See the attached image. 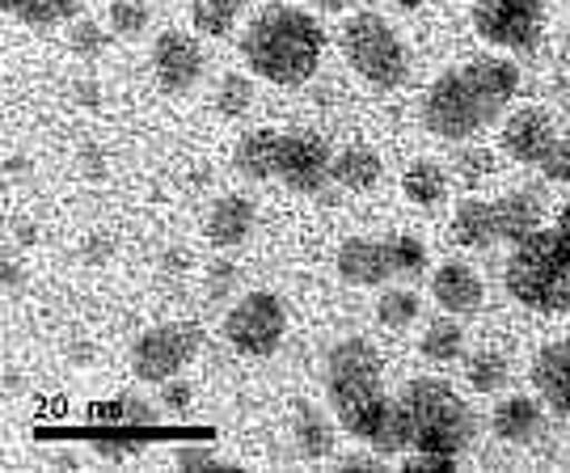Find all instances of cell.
<instances>
[{
	"mask_svg": "<svg viewBox=\"0 0 570 473\" xmlns=\"http://www.w3.org/2000/svg\"><path fill=\"white\" fill-rule=\"evenodd\" d=\"M326 393L338 427L364 440L376 456H402L414 449V427L402 397L385 393L381 351L364 334H346L326 351Z\"/></svg>",
	"mask_w": 570,
	"mask_h": 473,
	"instance_id": "cell-1",
	"label": "cell"
},
{
	"mask_svg": "<svg viewBox=\"0 0 570 473\" xmlns=\"http://www.w3.org/2000/svg\"><path fill=\"white\" fill-rule=\"evenodd\" d=\"M520 93V63L503 56H469L440 72L423 93V127L440 140H469L490 124Z\"/></svg>",
	"mask_w": 570,
	"mask_h": 473,
	"instance_id": "cell-2",
	"label": "cell"
},
{
	"mask_svg": "<svg viewBox=\"0 0 570 473\" xmlns=\"http://www.w3.org/2000/svg\"><path fill=\"white\" fill-rule=\"evenodd\" d=\"M322 56H326V30L301 4L275 0L242 30V60L249 63V72L279 89H301L313 81Z\"/></svg>",
	"mask_w": 570,
	"mask_h": 473,
	"instance_id": "cell-3",
	"label": "cell"
},
{
	"mask_svg": "<svg viewBox=\"0 0 570 473\" xmlns=\"http://www.w3.org/2000/svg\"><path fill=\"white\" fill-rule=\"evenodd\" d=\"M233 165L254 183H284L296 195H317L334 178L330 174L334 152L317 131H279V127L245 131L233 148Z\"/></svg>",
	"mask_w": 570,
	"mask_h": 473,
	"instance_id": "cell-4",
	"label": "cell"
},
{
	"mask_svg": "<svg viewBox=\"0 0 570 473\" xmlns=\"http://www.w3.org/2000/svg\"><path fill=\"white\" fill-rule=\"evenodd\" d=\"M511 300L532 313H570V237L562 228H537L515 242L503 267Z\"/></svg>",
	"mask_w": 570,
	"mask_h": 473,
	"instance_id": "cell-5",
	"label": "cell"
},
{
	"mask_svg": "<svg viewBox=\"0 0 570 473\" xmlns=\"http://www.w3.org/2000/svg\"><path fill=\"white\" fill-rule=\"evenodd\" d=\"M402 406L414 427V449H435V453H465L473 444V411L461 402V393L440 376H414L402 390Z\"/></svg>",
	"mask_w": 570,
	"mask_h": 473,
	"instance_id": "cell-6",
	"label": "cell"
},
{
	"mask_svg": "<svg viewBox=\"0 0 570 473\" xmlns=\"http://www.w3.org/2000/svg\"><path fill=\"white\" fill-rule=\"evenodd\" d=\"M343 56L372 89H402L410 81V51L381 13H355L343 26Z\"/></svg>",
	"mask_w": 570,
	"mask_h": 473,
	"instance_id": "cell-7",
	"label": "cell"
},
{
	"mask_svg": "<svg viewBox=\"0 0 570 473\" xmlns=\"http://www.w3.org/2000/svg\"><path fill=\"white\" fill-rule=\"evenodd\" d=\"M228 347L245 359H271L287 338V309L275 292H245L225 313Z\"/></svg>",
	"mask_w": 570,
	"mask_h": 473,
	"instance_id": "cell-8",
	"label": "cell"
},
{
	"mask_svg": "<svg viewBox=\"0 0 570 473\" xmlns=\"http://www.w3.org/2000/svg\"><path fill=\"white\" fill-rule=\"evenodd\" d=\"M199 351H204V329L195 322H161L131 343V372L144 385H165L169 376H183Z\"/></svg>",
	"mask_w": 570,
	"mask_h": 473,
	"instance_id": "cell-9",
	"label": "cell"
},
{
	"mask_svg": "<svg viewBox=\"0 0 570 473\" xmlns=\"http://www.w3.org/2000/svg\"><path fill=\"white\" fill-rule=\"evenodd\" d=\"M469 21L482 42L524 56L546 35V0H473Z\"/></svg>",
	"mask_w": 570,
	"mask_h": 473,
	"instance_id": "cell-10",
	"label": "cell"
},
{
	"mask_svg": "<svg viewBox=\"0 0 570 473\" xmlns=\"http://www.w3.org/2000/svg\"><path fill=\"white\" fill-rule=\"evenodd\" d=\"M153 77L161 93H186L204 77V47L190 39L186 30H161L153 42Z\"/></svg>",
	"mask_w": 570,
	"mask_h": 473,
	"instance_id": "cell-11",
	"label": "cell"
},
{
	"mask_svg": "<svg viewBox=\"0 0 570 473\" xmlns=\"http://www.w3.org/2000/svg\"><path fill=\"white\" fill-rule=\"evenodd\" d=\"M338 279L351 288H385L397 275V258H393V242H376V237H346L334 258Z\"/></svg>",
	"mask_w": 570,
	"mask_h": 473,
	"instance_id": "cell-12",
	"label": "cell"
},
{
	"mask_svg": "<svg viewBox=\"0 0 570 473\" xmlns=\"http://www.w3.org/2000/svg\"><path fill=\"white\" fill-rule=\"evenodd\" d=\"M499 140H503V152H508L511 161L541 165L562 136H558V127H553L550 110L524 106V110H515L508 124H503V136H499Z\"/></svg>",
	"mask_w": 570,
	"mask_h": 473,
	"instance_id": "cell-13",
	"label": "cell"
},
{
	"mask_svg": "<svg viewBox=\"0 0 570 473\" xmlns=\"http://www.w3.org/2000/svg\"><path fill=\"white\" fill-rule=\"evenodd\" d=\"M482 275L469 267V263H440L435 275H431V296H435V305L452 317H469V313L482 309Z\"/></svg>",
	"mask_w": 570,
	"mask_h": 473,
	"instance_id": "cell-14",
	"label": "cell"
},
{
	"mask_svg": "<svg viewBox=\"0 0 570 473\" xmlns=\"http://www.w3.org/2000/svg\"><path fill=\"white\" fill-rule=\"evenodd\" d=\"M532 390L553 414L570 418V334L558 338L532 359Z\"/></svg>",
	"mask_w": 570,
	"mask_h": 473,
	"instance_id": "cell-15",
	"label": "cell"
},
{
	"mask_svg": "<svg viewBox=\"0 0 570 473\" xmlns=\"http://www.w3.org/2000/svg\"><path fill=\"white\" fill-rule=\"evenodd\" d=\"M254 225H258V207L249 195H220L207 211L204 233L216 249H233L254 233Z\"/></svg>",
	"mask_w": 570,
	"mask_h": 473,
	"instance_id": "cell-16",
	"label": "cell"
},
{
	"mask_svg": "<svg viewBox=\"0 0 570 473\" xmlns=\"http://www.w3.org/2000/svg\"><path fill=\"white\" fill-rule=\"evenodd\" d=\"M541 195L537 190H508V195H499L494 199V233H499V242H524L529 233L541 228Z\"/></svg>",
	"mask_w": 570,
	"mask_h": 473,
	"instance_id": "cell-17",
	"label": "cell"
},
{
	"mask_svg": "<svg viewBox=\"0 0 570 473\" xmlns=\"http://www.w3.org/2000/svg\"><path fill=\"white\" fill-rule=\"evenodd\" d=\"M541 427H546V411H541V402H532L524 393L494 406V435L508 444H532Z\"/></svg>",
	"mask_w": 570,
	"mask_h": 473,
	"instance_id": "cell-18",
	"label": "cell"
},
{
	"mask_svg": "<svg viewBox=\"0 0 570 473\" xmlns=\"http://www.w3.org/2000/svg\"><path fill=\"white\" fill-rule=\"evenodd\" d=\"M449 237L456 242V246H465V249L494 246V242H499V233H494V204L478 199V195L461 199V204H456V211H452Z\"/></svg>",
	"mask_w": 570,
	"mask_h": 473,
	"instance_id": "cell-19",
	"label": "cell"
},
{
	"mask_svg": "<svg viewBox=\"0 0 570 473\" xmlns=\"http://www.w3.org/2000/svg\"><path fill=\"white\" fill-rule=\"evenodd\" d=\"M330 174H334V183L343 186V190H372V186L381 183L385 165H381V152H376V148L346 145V148H338V152H334Z\"/></svg>",
	"mask_w": 570,
	"mask_h": 473,
	"instance_id": "cell-20",
	"label": "cell"
},
{
	"mask_svg": "<svg viewBox=\"0 0 570 473\" xmlns=\"http://www.w3.org/2000/svg\"><path fill=\"white\" fill-rule=\"evenodd\" d=\"M85 9V0H4V13L21 26H63V21H77Z\"/></svg>",
	"mask_w": 570,
	"mask_h": 473,
	"instance_id": "cell-21",
	"label": "cell"
},
{
	"mask_svg": "<svg viewBox=\"0 0 570 473\" xmlns=\"http://www.w3.org/2000/svg\"><path fill=\"white\" fill-rule=\"evenodd\" d=\"M402 195H406L414 207H440L449 199V174H444V165L414 161L406 174H402Z\"/></svg>",
	"mask_w": 570,
	"mask_h": 473,
	"instance_id": "cell-22",
	"label": "cell"
},
{
	"mask_svg": "<svg viewBox=\"0 0 570 473\" xmlns=\"http://www.w3.org/2000/svg\"><path fill=\"white\" fill-rule=\"evenodd\" d=\"M292 432H296V453L305 456V461H322V456L334 453V435H330L326 414L317 411V406L301 402V406H296V423H292Z\"/></svg>",
	"mask_w": 570,
	"mask_h": 473,
	"instance_id": "cell-23",
	"label": "cell"
},
{
	"mask_svg": "<svg viewBox=\"0 0 570 473\" xmlns=\"http://www.w3.org/2000/svg\"><path fill=\"white\" fill-rule=\"evenodd\" d=\"M419 351H423V359H431V364H452V359L465 355V329H461V322H452V313L449 317H435L423 329Z\"/></svg>",
	"mask_w": 570,
	"mask_h": 473,
	"instance_id": "cell-24",
	"label": "cell"
},
{
	"mask_svg": "<svg viewBox=\"0 0 570 473\" xmlns=\"http://www.w3.org/2000/svg\"><path fill=\"white\" fill-rule=\"evenodd\" d=\"M245 4L249 0H195L190 4V21H195V30L207 35V39H225Z\"/></svg>",
	"mask_w": 570,
	"mask_h": 473,
	"instance_id": "cell-25",
	"label": "cell"
},
{
	"mask_svg": "<svg viewBox=\"0 0 570 473\" xmlns=\"http://www.w3.org/2000/svg\"><path fill=\"white\" fill-rule=\"evenodd\" d=\"M89 418L98 423H127V427H157L161 411L144 397H115L110 406H89Z\"/></svg>",
	"mask_w": 570,
	"mask_h": 473,
	"instance_id": "cell-26",
	"label": "cell"
},
{
	"mask_svg": "<svg viewBox=\"0 0 570 473\" xmlns=\"http://www.w3.org/2000/svg\"><path fill=\"white\" fill-rule=\"evenodd\" d=\"M419 309H423V300H419V292L410 288H385L381 292V300H376V322L389 329H406L419 322Z\"/></svg>",
	"mask_w": 570,
	"mask_h": 473,
	"instance_id": "cell-27",
	"label": "cell"
},
{
	"mask_svg": "<svg viewBox=\"0 0 570 473\" xmlns=\"http://www.w3.org/2000/svg\"><path fill=\"white\" fill-rule=\"evenodd\" d=\"M465 376L473 393H499L508 385V359L499 355V351H478V355H469L465 359Z\"/></svg>",
	"mask_w": 570,
	"mask_h": 473,
	"instance_id": "cell-28",
	"label": "cell"
},
{
	"mask_svg": "<svg viewBox=\"0 0 570 473\" xmlns=\"http://www.w3.org/2000/svg\"><path fill=\"white\" fill-rule=\"evenodd\" d=\"M254 106V81L242 77V72H228L225 81L216 85V115L220 119H242Z\"/></svg>",
	"mask_w": 570,
	"mask_h": 473,
	"instance_id": "cell-29",
	"label": "cell"
},
{
	"mask_svg": "<svg viewBox=\"0 0 570 473\" xmlns=\"http://www.w3.org/2000/svg\"><path fill=\"white\" fill-rule=\"evenodd\" d=\"M106 21H110V35H119V39H140L144 30H148V21H153V13H148L144 0H115Z\"/></svg>",
	"mask_w": 570,
	"mask_h": 473,
	"instance_id": "cell-30",
	"label": "cell"
},
{
	"mask_svg": "<svg viewBox=\"0 0 570 473\" xmlns=\"http://www.w3.org/2000/svg\"><path fill=\"white\" fill-rule=\"evenodd\" d=\"M68 47H72V56H81V60H98V56H106V47H110V35H106L98 21L77 18L72 30H68Z\"/></svg>",
	"mask_w": 570,
	"mask_h": 473,
	"instance_id": "cell-31",
	"label": "cell"
},
{
	"mask_svg": "<svg viewBox=\"0 0 570 473\" xmlns=\"http://www.w3.org/2000/svg\"><path fill=\"white\" fill-rule=\"evenodd\" d=\"M494 169H499V165H494V152H490V148H461V152H456V174H461L465 186L487 183Z\"/></svg>",
	"mask_w": 570,
	"mask_h": 473,
	"instance_id": "cell-32",
	"label": "cell"
},
{
	"mask_svg": "<svg viewBox=\"0 0 570 473\" xmlns=\"http://www.w3.org/2000/svg\"><path fill=\"white\" fill-rule=\"evenodd\" d=\"M393 258H397V275H419L428 267V246L419 237H410V233H397L393 237Z\"/></svg>",
	"mask_w": 570,
	"mask_h": 473,
	"instance_id": "cell-33",
	"label": "cell"
},
{
	"mask_svg": "<svg viewBox=\"0 0 570 473\" xmlns=\"http://www.w3.org/2000/svg\"><path fill=\"white\" fill-rule=\"evenodd\" d=\"M174 465L186 473H204V470H225V461L216 449H204V444H178L174 449Z\"/></svg>",
	"mask_w": 570,
	"mask_h": 473,
	"instance_id": "cell-34",
	"label": "cell"
},
{
	"mask_svg": "<svg viewBox=\"0 0 570 473\" xmlns=\"http://www.w3.org/2000/svg\"><path fill=\"white\" fill-rule=\"evenodd\" d=\"M115 249H119V242H115V233H106V228H98V233H89V237L81 242L85 267H106V263L115 258Z\"/></svg>",
	"mask_w": 570,
	"mask_h": 473,
	"instance_id": "cell-35",
	"label": "cell"
},
{
	"mask_svg": "<svg viewBox=\"0 0 570 473\" xmlns=\"http://www.w3.org/2000/svg\"><path fill=\"white\" fill-rule=\"evenodd\" d=\"M410 473H449L456 470V453H435V449H410L406 453Z\"/></svg>",
	"mask_w": 570,
	"mask_h": 473,
	"instance_id": "cell-36",
	"label": "cell"
},
{
	"mask_svg": "<svg viewBox=\"0 0 570 473\" xmlns=\"http://www.w3.org/2000/svg\"><path fill=\"white\" fill-rule=\"evenodd\" d=\"M541 174H546V183H553V186H567L570 183V136H562L558 145L550 148V157L537 165Z\"/></svg>",
	"mask_w": 570,
	"mask_h": 473,
	"instance_id": "cell-37",
	"label": "cell"
},
{
	"mask_svg": "<svg viewBox=\"0 0 570 473\" xmlns=\"http://www.w3.org/2000/svg\"><path fill=\"white\" fill-rule=\"evenodd\" d=\"M190 397H195L190 381H183V376H169V381L161 385V411L186 414V411H190Z\"/></svg>",
	"mask_w": 570,
	"mask_h": 473,
	"instance_id": "cell-38",
	"label": "cell"
},
{
	"mask_svg": "<svg viewBox=\"0 0 570 473\" xmlns=\"http://www.w3.org/2000/svg\"><path fill=\"white\" fill-rule=\"evenodd\" d=\"M233 284H237V267L233 263H212L207 267V296L212 300H225V292H233Z\"/></svg>",
	"mask_w": 570,
	"mask_h": 473,
	"instance_id": "cell-39",
	"label": "cell"
},
{
	"mask_svg": "<svg viewBox=\"0 0 570 473\" xmlns=\"http://www.w3.org/2000/svg\"><path fill=\"white\" fill-rule=\"evenodd\" d=\"M94 453L102 461H131L144 453V444L140 440H94Z\"/></svg>",
	"mask_w": 570,
	"mask_h": 473,
	"instance_id": "cell-40",
	"label": "cell"
},
{
	"mask_svg": "<svg viewBox=\"0 0 570 473\" xmlns=\"http://www.w3.org/2000/svg\"><path fill=\"white\" fill-rule=\"evenodd\" d=\"M77 165H81L85 178H106V152L98 145H81V152H77Z\"/></svg>",
	"mask_w": 570,
	"mask_h": 473,
	"instance_id": "cell-41",
	"label": "cell"
},
{
	"mask_svg": "<svg viewBox=\"0 0 570 473\" xmlns=\"http://www.w3.org/2000/svg\"><path fill=\"white\" fill-rule=\"evenodd\" d=\"M72 102L77 106H102V85L98 81H72Z\"/></svg>",
	"mask_w": 570,
	"mask_h": 473,
	"instance_id": "cell-42",
	"label": "cell"
},
{
	"mask_svg": "<svg viewBox=\"0 0 570 473\" xmlns=\"http://www.w3.org/2000/svg\"><path fill=\"white\" fill-rule=\"evenodd\" d=\"M0 270H4V292H9V296H18L21 292V263L13 258V254H4Z\"/></svg>",
	"mask_w": 570,
	"mask_h": 473,
	"instance_id": "cell-43",
	"label": "cell"
},
{
	"mask_svg": "<svg viewBox=\"0 0 570 473\" xmlns=\"http://www.w3.org/2000/svg\"><path fill=\"white\" fill-rule=\"evenodd\" d=\"M186 267H190L186 249H169V254H161V270H165V275H186Z\"/></svg>",
	"mask_w": 570,
	"mask_h": 473,
	"instance_id": "cell-44",
	"label": "cell"
},
{
	"mask_svg": "<svg viewBox=\"0 0 570 473\" xmlns=\"http://www.w3.org/2000/svg\"><path fill=\"white\" fill-rule=\"evenodd\" d=\"M13 242H18V246H35V242H39V228L18 220V225H13Z\"/></svg>",
	"mask_w": 570,
	"mask_h": 473,
	"instance_id": "cell-45",
	"label": "cell"
},
{
	"mask_svg": "<svg viewBox=\"0 0 570 473\" xmlns=\"http://www.w3.org/2000/svg\"><path fill=\"white\" fill-rule=\"evenodd\" d=\"M18 390H21V372H18V364H4V393L13 397Z\"/></svg>",
	"mask_w": 570,
	"mask_h": 473,
	"instance_id": "cell-46",
	"label": "cell"
},
{
	"mask_svg": "<svg viewBox=\"0 0 570 473\" xmlns=\"http://www.w3.org/2000/svg\"><path fill=\"white\" fill-rule=\"evenodd\" d=\"M313 4H317L322 13H346V9L355 4V0H313Z\"/></svg>",
	"mask_w": 570,
	"mask_h": 473,
	"instance_id": "cell-47",
	"label": "cell"
},
{
	"mask_svg": "<svg viewBox=\"0 0 570 473\" xmlns=\"http://www.w3.org/2000/svg\"><path fill=\"white\" fill-rule=\"evenodd\" d=\"M343 465L346 470H381V461H372V456H346Z\"/></svg>",
	"mask_w": 570,
	"mask_h": 473,
	"instance_id": "cell-48",
	"label": "cell"
},
{
	"mask_svg": "<svg viewBox=\"0 0 570 473\" xmlns=\"http://www.w3.org/2000/svg\"><path fill=\"white\" fill-rule=\"evenodd\" d=\"M21 169H30V161H26V157H18V152H9V161H4V174H9V178H18Z\"/></svg>",
	"mask_w": 570,
	"mask_h": 473,
	"instance_id": "cell-49",
	"label": "cell"
},
{
	"mask_svg": "<svg viewBox=\"0 0 570 473\" xmlns=\"http://www.w3.org/2000/svg\"><path fill=\"white\" fill-rule=\"evenodd\" d=\"M558 228H562V233L570 237V199L562 204V211H558Z\"/></svg>",
	"mask_w": 570,
	"mask_h": 473,
	"instance_id": "cell-50",
	"label": "cell"
},
{
	"mask_svg": "<svg viewBox=\"0 0 570 473\" xmlns=\"http://www.w3.org/2000/svg\"><path fill=\"white\" fill-rule=\"evenodd\" d=\"M393 4H397V9H410V13H414V9H423V0H393Z\"/></svg>",
	"mask_w": 570,
	"mask_h": 473,
	"instance_id": "cell-51",
	"label": "cell"
},
{
	"mask_svg": "<svg viewBox=\"0 0 570 473\" xmlns=\"http://www.w3.org/2000/svg\"><path fill=\"white\" fill-rule=\"evenodd\" d=\"M567 136H570V127H567Z\"/></svg>",
	"mask_w": 570,
	"mask_h": 473,
	"instance_id": "cell-52",
	"label": "cell"
}]
</instances>
